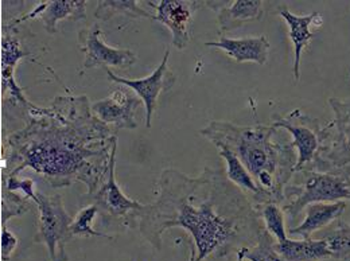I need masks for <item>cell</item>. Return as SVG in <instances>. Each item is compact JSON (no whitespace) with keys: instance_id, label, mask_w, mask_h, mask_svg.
Instances as JSON below:
<instances>
[{"instance_id":"27","label":"cell","mask_w":350,"mask_h":261,"mask_svg":"<svg viewBox=\"0 0 350 261\" xmlns=\"http://www.w3.org/2000/svg\"><path fill=\"white\" fill-rule=\"evenodd\" d=\"M0 247H1V260H10L14 251L18 247V238L10 232L5 225L1 226V237H0Z\"/></svg>"},{"instance_id":"19","label":"cell","mask_w":350,"mask_h":261,"mask_svg":"<svg viewBox=\"0 0 350 261\" xmlns=\"http://www.w3.org/2000/svg\"><path fill=\"white\" fill-rule=\"evenodd\" d=\"M276 251L286 261H321L332 259V252L325 238L319 241H295L288 238L284 243H278Z\"/></svg>"},{"instance_id":"12","label":"cell","mask_w":350,"mask_h":261,"mask_svg":"<svg viewBox=\"0 0 350 261\" xmlns=\"http://www.w3.org/2000/svg\"><path fill=\"white\" fill-rule=\"evenodd\" d=\"M79 46L85 54L81 73L98 66H113L124 70L131 68L137 59L132 50L113 49L105 44L101 40V30L96 23L79 31Z\"/></svg>"},{"instance_id":"25","label":"cell","mask_w":350,"mask_h":261,"mask_svg":"<svg viewBox=\"0 0 350 261\" xmlns=\"http://www.w3.org/2000/svg\"><path fill=\"white\" fill-rule=\"evenodd\" d=\"M31 209V204L27 197H21L16 193L3 190L1 197V226L12 217L25 215Z\"/></svg>"},{"instance_id":"28","label":"cell","mask_w":350,"mask_h":261,"mask_svg":"<svg viewBox=\"0 0 350 261\" xmlns=\"http://www.w3.org/2000/svg\"><path fill=\"white\" fill-rule=\"evenodd\" d=\"M54 261H69V258H68L65 249H61V251L58 252V256H57V259Z\"/></svg>"},{"instance_id":"7","label":"cell","mask_w":350,"mask_h":261,"mask_svg":"<svg viewBox=\"0 0 350 261\" xmlns=\"http://www.w3.org/2000/svg\"><path fill=\"white\" fill-rule=\"evenodd\" d=\"M116 152H118V143H115L112 150L111 166H109L107 179L94 194L88 195V197H92L93 205L97 206L103 223H107V226L112 223H119V222H129L131 219L139 218L146 206L143 204H139L131 198H129L119 187L115 179Z\"/></svg>"},{"instance_id":"17","label":"cell","mask_w":350,"mask_h":261,"mask_svg":"<svg viewBox=\"0 0 350 261\" xmlns=\"http://www.w3.org/2000/svg\"><path fill=\"white\" fill-rule=\"evenodd\" d=\"M279 15L284 18V20L288 25L290 29V40L294 44L295 51V61H294V79L298 81L301 79V55L304 49L310 41L314 38V33L310 30L311 26H321L322 25V16L318 12H312L310 15L299 16L291 14L287 8L282 7L279 10Z\"/></svg>"},{"instance_id":"5","label":"cell","mask_w":350,"mask_h":261,"mask_svg":"<svg viewBox=\"0 0 350 261\" xmlns=\"http://www.w3.org/2000/svg\"><path fill=\"white\" fill-rule=\"evenodd\" d=\"M334 120L322 128V143L306 170L329 171L350 165V98H329Z\"/></svg>"},{"instance_id":"18","label":"cell","mask_w":350,"mask_h":261,"mask_svg":"<svg viewBox=\"0 0 350 261\" xmlns=\"http://www.w3.org/2000/svg\"><path fill=\"white\" fill-rule=\"evenodd\" d=\"M345 209H347V202L344 201H338L333 204H329V202L311 204L306 208L305 221L299 226L290 229L288 232L290 234L302 236L304 240H311V234L314 232L327 226L337 218L341 217Z\"/></svg>"},{"instance_id":"10","label":"cell","mask_w":350,"mask_h":261,"mask_svg":"<svg viewBox=\"0 0 350 261\" xmlns=\"http://www.w3.org/2000/svg\"><path fill=\"white\" fill-rule=\"evenodd\" d=\"M15 20L10 25L3 26V37H1V94L5 97L8 94V100L11 104L21 107L22 112L31 107V102L26 98L23 87H19L15 81V68L18 62L27 57L29 53L23 50V46L19 38V29Z\"/></svg>"},{"instance_id":"9","label":"cell","mask_w":350,"mask_h":261,"mask_svg":"<svg viewBox=\"0 0 350 261\" xmlns=\"http://www.w3.org/2000/svg\"><path fill=\"white\" fill-rule=\"evenodd\" d=\"M169 55H170V49L165 51L163 59L159 64V66L147 77L144 79H137V80H131V79H123L118 77L111 69H107V79L111 83L124 85L133 90L142 100L146 108V127L151 128V122H152V115L158 102V98L161 93L170 90L174 87L176 81V76L172 68L169 66Z\"/></svg>"},{"instance_id":"26","label":"cell","mask_w":350,"mask_h":261,"mask_svg":"<svg viewBox=\"0 0 350 261\" xmlns=\"http://www.w3.org/2000/svg\"><path fill=\"white\" fill-rule=\"evenodd\" d=\"M4 183V190H8V191H12L15 193L16 190H21L27 198H31L33 202L37 197V193L34 191V180L31 179H19L18 176H8L5 179H3Z\"/></svg>"},{"instance_id":"14","label":"cell","mask_w":350,"mask_h":261,"mask_svg":"<svg viewBox=\"0 0 350 261\" xmlns=\"http://www.w3.org/2000/svg\"><path fill=\"white\" fill-rule=\"evenodd\" d=\"M41 19L44 30L54 36L57 23L62 19L83 20L87 19V1L85 0H50L37 5L31 12L15 19L16 23H22L29 19Z\"/></svg>"},{"instance_id":"11","label":"cell","mask_w":350,"mask_h":261,"mask_svg":"<svg viewBox=\"0 0 350 261\" xmlns=\"http://www.w3.org/2000/svg\"><path fill=\"white\" fill-rule=\"evenodd\" d=\"M146 3L157 10L155 20L161 22L172 31V44L178 50H185L191 41L194 15L200 8L205 7V1L161 0Z\"/></svg>"},{"instance_id":"24","label":"cell","mask_w":350,"mask_h":261,"mask_svg":"<svg viewBox=\"0 0 350 261\" xmlns=\"http://www.w3.org/2000/svg\"><path fill=\"white\" fill-rule=\"evenodd\" d=\"M260 209L267 230L278 240V243H284L286 240H288L286 234L284 216L283 212L279 209L278 204H265Z\"/></svg>"},{"instance_id":"8","label":"cell","mask_w":350,"mask_h":261,"mask_svg":"<svg viewBox=\"0 0 350 261\" xmlns=\"http://www.w3.org/2000/svg\"><path fill=\"white\" fill-rule=\"evenodd\" d=\"M271 126L288 130L293 135L294 140L291 143L298 150L295 173L308 169L314 163L322 143L323 127L319 126V122L301 109H294L284 116L275 115Z\"/></svg>"},{"instance_id":"13","label":"cell","mask_w":350,"mask_h":261,"mask_svg":"<svg viewBox=\"0 0 350 261\" xmlns=\"http://www.w3.org/2000/svg\"><path fill=\"white\" fill-rule=\"evenodd\" d=\"M143 100L131 89L119 87L108 97L92 104V112L107 126L115 130L137 128L136 112L142 107Z\"/></svg>"},{"instance_id":"6","label":"cell","mask_w":350,"mask_h":261,"mask_svg":"<svg viewBox=\"0 0 350 261\" xmlns=\"http://www.w3.org/2000/svg\"><path fill=\"white\" fill-rule=\"evenodd\" d=\"M34 204L40 210L38 232L34 236V243L44 244L50 259L54 261L58 252L65 249V245L73 238L70 232L73 218L66 213L61 195L50 197L38 191Z\"/></svg>"},{"instance_id":"21","label":"cell","mask_w":350,"mask_h":261,"mask_svg":"<svg viewBox=\"0 0 350 261\" xmlns=\"http://www.w3.org/2000/svg\"><path fill=\"white\" fill-rule=\"evenodd\" d=\"M237 258L250 261H286L276 251L272 234L268 230H262L258 237V244L254 248L241 247L236 251Z\"/></svg>"},{"instance_id":"22","label":"cell","mask_w":350,"mask_h":261,"mask_svg":"<svg viewBox=\"0 0 350 261\" xmlns=\"http://www.w3.org/2000/svg\"><path fill=\"white\" fill-rule=\"evenodd\" d=\"M332 252V259L350 260V225L340 219L337 228L323 237Z\"/></svg>"},{"instance_id":"16","label":"cell","mask_w":350,"mask_h":261,"mask_svg":"<svg viewBox=\"0 0 350 261\" xmlns=\"http://www.w3.org/2000/svg\"><path fill=\"white\" fill-rule=\"evenodd\" d=\"M205 46L224 50L237 64L255 62L258 65H264L268 59L269 51V42L264 36L243 40H230L221 37L217 42H206Z\"/></svg>"},{"instance_id":"2","label":"cell","mask_w":350,"mask_h":261,"mask_svg":"<svg viewBox=\"0 0 350 261\" xmlns=\"http://www.w3.org/2000/svg\"><path fill=\"white\" fill-rule=\"evenodd\" d=\"M158 187L155 202L146 205L139 216L142 236L157 251L162 248V234L179 226L196 245L190 261L211 255L224 258L243 233L259 228L260 210L221 169L206 167L196 178L166 169Z\"/></svg>"},{"instance_id":"3","label":"cell","mask_w":350,"mask_h":261,"mask_svg":"<svg viewBox=\"0 0 350 261\" xmlns=\"http://www.w3.org/2000/svg\"><path fill=\"white\" fill-rule=\"evenodd\" d=\"M276 130L273 126L241 127L230 122H211L201 130L216 147H226L240 159L260 187L264 205L284 201V189L298 162L293 143L273 139Z\"/></svg>"},{"instance_id":"15","label":"cell","mask_w":350,"mask_h":261,"mask_svg":"<svg viewBox=\"0 0 350 261\" xmlns=\"http://www.w3.org/2000/svg\"><path fill=\"white\" fill-rule=\"evenodd\" d=\"M262 0L205 1V7L217 12L219 34L232 31L248 22L260 20L264 15Z\"/></svg>"},{"instance_id":"20","label":"cell","mask_w":350,"mask_h":261,"mask_svg":"<svg viewBox=\"0 0 350 261\" xmlns=\"http://www.w3.org/2000/svg\"><path fill=\"white\" fill-rule=\"evenodd\" d=\"M126 15L130 18H146L155 20V15H151L143 10L135 0H100L94 10V18L100 20H109L115 15Z\"/></svg>"},{"instance_id":"23","label":"cell","mask_w":350,"mask_h":261,"mask_svg":"<svg viewBox=\"0 0 350 261\" xmlns=\"http://www.w3.org/2000/svg\"><path fill=\"white\" fill-rule=\"evenodd\" d=\"M98 215V209L96 205H90L88 208H84L77 217L73 219L70 225V232L73 237H104L112 240V236H108L107 233L97 232L92 228V222Z\"/></svg>"},{"instance_id":"30","label":"cell","mask_w":350,"mask_h":261,"mask_svg":"<svg viewBox=\"0 0 350 261\" xmlns=\"http://www.w3.org/2000/svg\"><path fill=\"white\" fill-rule=\"evenodd\" d=\"M349 81H350V77H349Z\"/></svg>"},{"instance_id":"1","label":"cell","mask_w":350,"mask_h":261,"mask_svg":"<svg viewBox=\"0 0 350 261\" xmlns=\"http://www.w3.org/2000/svg\"><path fill=\"white\" fill-rule=\"evenodd\" d=\"M23 118L26 126L3 146V179L31 169L54 189L83 182L92 195L101 187L118 130L94 116L87 96L61 94L44 108L31 104Z\"/></svg>"},{"instance_id":"29","label":"cell","mask_w":350,"mask_h":261,"mask_svg":"<svg viewBox=\"0 0 350 261\" xmlns=\"http://www.w3.org/2000/svg\"><path fill=\"white\" fill-rule=\"evenodd\" d=\"M237 261H244V259H241V258H237Z\"/></svg>"},{"instance_id":"4","label":"cell","mask_w":350,"mask_h":261,"mask_svg":"<svg viewBox=\"0 0 350 261\" xmlns=\"http://www.w3.org/2000/svg\"><path fill=\"white\" fill-rule=\"evenodd\" d=\"M294 183L284 189V200H290L283 206V213L295 219L311 204L350 201V169H333L329 171L301 170Z\"/></svg>"}]
</instances>
